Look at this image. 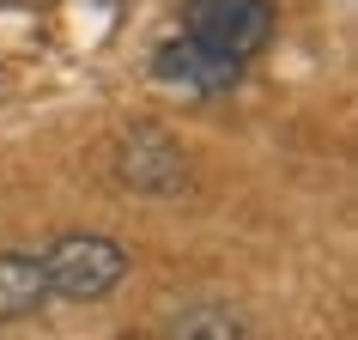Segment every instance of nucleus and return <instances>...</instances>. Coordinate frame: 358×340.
I'll list each match as a JSON object with an SVG mask.
<instances>
[{"label":"nucleus","mask_w":358,"mask_h":340,"mask_svg":"<svg viewBox=\"0 0 358 340\" xmlns=\"http://www.w3.org/2000/svg\"><path fill=\"white\" fill-rule=\"evenodd\" d=\"M152 73L164 79V85H182V92H231L243 79V67L213 55V49H201V43H189V37H176L152 55Z\"/></svg>","instance_id":"obj_4"},{"label":"nucleus","mask_w":358,"mask_h":340,"mask_svg":"<svg viewBox=\"0 0 358 340\" xmlns=\"http://www.w3.org/2000/svg\"><path fill=\"white\" fill-rule=\"evenodd\" d=\"M43 304H49L43 255H31V249H0V322L37 316Z\"/></svg>","instance_id":"obj_5"},{"label":"nucleus","mask_w":358,"mask_h":340,"mask_svg":"<svg viewBox=\"0 0 358 340\" xmlns=\"http://www.w3.org/2000/svg\"><path fill=\"white\" fill-rule=\"evenodd\" d=\"M43 280H49V298H67V304L110 298L128 280V249L103 231H67L43 249Z\"/></svg>","instance_id":"obj_1"},{"label":"nucleus","mask_w":358,"mask_h":340,"mask_svg":"<svg viewBox=\"0 0 358 340\" xmlns=\"http://www.w3.org/2000/svg\"><path fill=\"white\" fill-rule=\"evenodd\" d=\"M164 340H243V316L231 304H194L164 328Z\"/></svg>","instance_id":"obj_6"},{"label":"nucleus","mask_w":358,"mask_h":340,"mask_svg":"<svg viewBox=\"0 0 358 340\" xmlns=\"http://www.w3.org/2000/svg\"><path fill=\"white\" fill-rule=\"evenodd\" d=\"M115 176H122L134 194H176L189 183V158H182V146H176L170 134L134 128L128 140H122V152H115Z\"/></svg>","instance_id":"obj_3"},{"label":"nucleus","mask_w":358,"mask_h":340,"mask_svg":"<svg viewBox=\"0 0 358 340\" xmlns=\"http://www.w3.org/2000/svg\"><path fill=\"white\" fill-rule=\"evenodd\" d=\"M182 37L243 67L255 49L273 43V0H189L182 6Z\"/></svg>","instance_id":"obj_2"}]
</instances>
